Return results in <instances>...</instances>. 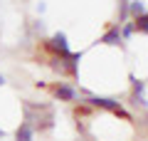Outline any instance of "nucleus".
Masks as SVG:
<instances>
[{
  "instance_id": "f257e3e1",
  "label": "nucleus",
  "mask_w": 148,
  "mask_h": 141,
  "mask_svg": "<svg viewBox=\"0 0 148 141\" xmlns=\"http://www.w3.org/2000/svg\"><path fill=\"white\" fill-rule=\"evenodd\" d=\"M22 111H25V124H30L32 129H40V131H47L54 126V109L52 104H30L25 102L22 104Z\"/></svg>"
},
{
  "instance_id": "f03ea898",
  "label": "nucleus",
  "mask_w": 148,
  "mask_h": 141,
  "mask_svg": "<svg viewBox=\"0 0 148 141\" xmlns=\"http://www.w3.org/2000/svg\"><path fill=\"white\" fill-rule=\"evenodd\" d=\"M84 104L94 106V109H104V111H111V114L121 116L123 121H131V116L126 114V109H123V106H121V102L111 99V97H89V99H86Z\"/></svg>"
},
{
  "instance_id": "7ed1b4c3",
  "label": "nucleus",
  "mask_w": 148,
  "mask_h": 141,
  "mask_svg": "<svg viewBox=\"0 0 148 141\" xmlns=\"http://www.w3.org/2000/svg\"><path fill=\"white\" fill-rule=\"evenodd\" d=\"M47 50H52L54 57H67V55H72L69 42H67V35H64V32H54V35L49 37V40H47Z\"/></svg>"
},
{
  "instance_id": "20e7f679",
  "label": "nucleus",
  "mask_w": 148,
  "mask_h": 141,
  "mask_svg": "<svg viewBox=\"0 0 148 141\" xmlns=\"http://www.w3.org/2000/svg\"><path fill=\"white\" fill-rule=\"evenodd\" d=\"M131 87H133V104L138 106H146V82L143 79H138L136 74H131Z\"/></svg>"
},
{
  "instance_id": "39448f33",
  "label": "nucleus",
  "mask_w": 148,
  "mask_h": 141,
  "mask_svg": "<svg viewBox=\"0 0 148 141\" xmlns=\"http://www.w3.org/2000/svg\"><path fill=\"white\" fill-rule=\"evenodd\" d=\"M52 92H54V97H57L59 102H74L77 99V89L69 87V84H64V82H59Z\"/></svg>"
},
{
  "instance_id": "423d86ee",
  "label": "nucleus",
  "mask_w": 148,
  "mask_h": 141,
  "mask_svg": "<svg viewBox=\"0 0 148 141\" xmlns=\"http://www.w3.org/2000/svg\"><path fill=\"white\" fill-rule=\"evenodd\" d=\"M101 45H121V32H119V27H111V30H106L104 35H101Z\"/></svg>"
},
{
  "instance_id": "0eeeda50",
  "label": "nucleus",
  "mask_w": 148,
  "mask_h": 141,
  "mask_svg": "<svg viewBox=\"0 0 148 141\" xmlns=\"http://www.w3.org/2000/svg\"><path fill=\"white\" fill-rule=\"evenodd\" d=\"M32 139H35V129L22 121V124L17 126V131H15V141H32Z\"/></svg>"
},
{
  "instance_id": "6e6552de",
  "label": "nucleus",
  "mask_w": 148,
  "mask_h": 141,
  "mask_svg": "<svg viewBox=\"0 0 148 141\" xmlns=\"http://www.w3.org/2000/svg\"><path fill=\"white\" fill-rule=\"evenodd\" d=\"M128 12H131L133 17L146 15V3H143V0H128Z\"/></svg>"
},
{
  "instance_id": "1a4fd4ad",
  "label": "nucleus",
  "mask_w": 148,
  "mask_h": 141,
  "mask_svg": "<svg viewBox=\"0 0 148 141\" xmlns=\"http://www.w3.org/2000/svg\"><path fill=\"white\" fill-rule=\"evenodd\" d=\"M133 30H138L141 35H146V32H148V17H146V15L133 17Z\"/></svg>"
},
{
  "instance_id": "9d476101",
  "label": "nucleus",
  "mask_w": 148,
  "mask_h": 141,
  "mask_svg": "<svg viewBox=\"0 0 148 141\" xmlns=\"http://www.w3.org/2000/svg\"><path fill=\"white\" fill-rule=\"evenodd\" d=\"M131 35H133V25H131V22H126V25L121 27V40H128Z\"/></svg>"
},
{
  "instance_id": "9b49d317",
  "label": "nucleus",
  "mask_w": 148,
  "mask_h": 141,
  "mask_svg": "<svg viewBox=\"0 0 148 141\" xmlns=\"http://www.w3.org/2000/svg\"><path fill=\"white\" fill-rule=\"evenodd\" d=\"M3 84H5V77H3V74H0V87H3Z\"/></svg>"
},
{
  "instance_id": "f8f14e48",
  "label": "nucleus",
  "mask_w": 148,
  "mask_h": 141,
  "mask_svg": "<svg viewBox=\"0 0 148 141\" xmlns=\"http://www.w3.org/2000/svg\"><path fill=\"white\" fill-rule=\"evenodd\" d=\"M0 139H5V131H3V129H0Z\"/></svg>"
}]
</instances>
